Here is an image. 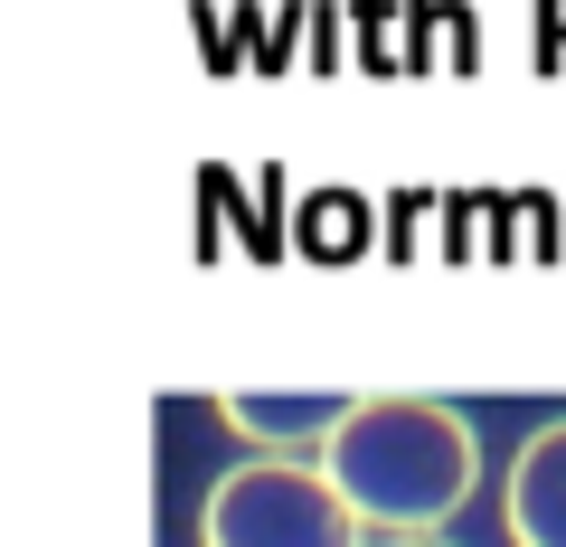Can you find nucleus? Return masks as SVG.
Listing matches in <instances>:
<instances>
[{
  "mask_svg": "<svg viewBox=\"0 0 566 547\" xmlns=\"http://www.w3.org/2000/svg\"><path fill=\"white\" fill-rule=\"evenodd\" d=\"M378 547H453V538H434V528H416V538H378Z\"/></svg>",
  "mask_w": 566,
  "mask_h": 547,
  "instance_id": "39448f33",
  "label": "nucleus"
},
{
  "mask_svg": "<svg viewBox=\"0 0 566 547\" xmlns=\"http://www.w3.org/2000/svg\"><path fill=\"white\" fill-rule=\"evenodd\" d=\"M208 547H359V519L340 509V491L322 482V463L293 453H255V463L218 472L199 501Z\"/></svg>",
  "mask_w": 566,
  "mask_h": 547,
  "instance_id": "f03ea898",
  "label": "nucleus"
},
{
  "mask_svg": "<svg viewBox=\"0 0 566 547\" xmlns=\"http://www.w3.org/2000/svg\"><path fill=\"white\" fill-rule=\"evenodd\" d=\"M322 482L340 491V509L359 528L416 538L444 528L482 482V444H472L463 406L444 397H349V415L322 444Z\"/></svg>",
  "mask_w": 566,
  "mask_h": 547,
  "instance_id": "f257e3e1",
  "label": "nucleus"
},
{
  "mask_svg": "<svg viewBox=\"0 0 566 547\" xmlns=\"http://www.w3.org/2000/svg\"><path fill=\"white\" fill-rule=\"evenodd\" d=\"M510 538L520 547H566V415L510 453Z\"/></svg>",
  "mask_w": 566,
  "mask_h": 547,
  "instance_id": "20e7f679",
  "label": "nucleus"
},
{
  "mask_svg": "<svg viewBox=\"0 0 566 547\" xmlns=\"http://www.w3.org/2000/svg\"><path fill=\"white\" fill-rule=\"evenodd\" d=\"M218 415L264 453H303V444H331V425L349 415L340 387H312V397H283V387H227Z\"/></svg>",
  "mask_w": 566,
  "mask_h": 547,
  "instance_id": "7ed1b4c3",
  "label": "nucleus"
}]
</instances>
